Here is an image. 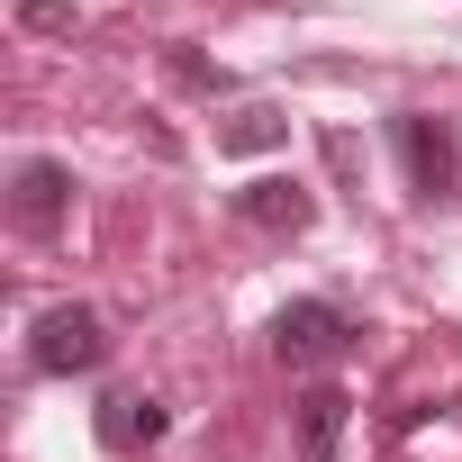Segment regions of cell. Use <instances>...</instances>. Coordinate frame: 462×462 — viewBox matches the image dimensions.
<instances>
[{"label": "cell", "mask_w": 462, "mask_h": 462, "mask_svg": "<svg viewBox=\"0 0 462 462\" xmlns=\"http://www.w3.org/2000/svg\"><path fill=\"white\" fill-rule=\"evenodd\" d=\"M28 363H37L46 381L100 372V363H109V327H100V309H82V300H55V309L28 327Z\"/></svg>", "instance_id": "cell-1"}, {"label": "cell", "mask_w": 462, "mask_h": 462, "mask_svg": "<svg viewBox=\"0 0 462 462\" xmlns=\"http://www.w3.org/2000/svg\"><path fill=\"white\" fill-rule=\"evenodd\" d=\"M345 345H354V318H345L336 300H291V309L273 318V354H282L291 372H327Z\"/></svg>", "instance_id": "cell-2"}, {"label": "cell", "mask_w": 462, "mask_h": 462, "mask_svg": "<svg viewBox=\"0 0 462 462\" xmlns=\"http://www.w3.org/2000/svg\"><path fill=\"white\" fill-rule=\"evenodd\" d=\"M390 136H399V163H408V190L417 199H444L453 190V172H462V136L444 127V118H390Z\"/></svg>", "instance_id": "cell-3"}, {"label": "cell", "mask_w": 462, "mask_h": 462, "mask_svg": "<svg viewBox=\"0 0 462 462\" xmlns=\"http://www.w3.org/2000/svg\"><path fill=\"white\" fill-rule=\"evenodd\" d=\"M236 217L263 226V236H309V226H318V190L300 172H263V181L236 190Z\"/></svg>", "instance_id": "cell-4"}, {"label": "cell", "mask_w": 462, "mask_h": 462, "mask_svg": "<svg viewBox=\"0 0 462 462\" xmlns=\"http://www.w3.org/2000/svg\"><path fill=\"white\" fill-rule=\"evenodd\" d=\"M64 208H73V172H64L55 154H28V163L10 172V217H19V236H55Z\"/></svg>", "instance_id": "cell-5"}, {"label": "cell", "mask_w": 462, "mask_h": 462, "mask_svg": "<svg viewBox=\"0 0 462 462\" xmlns=\"http://www.w3.org/2000/svg\"><path fill=\"white\" fill-rule=\"evenodd\" d=\"M163 399H145V390H109L100 408H91V435H100V453H118V462H136V453H154L163 444Z\"/></svg>", "instance_id": "cell-6"}, {"label": "cell", "mask_w": 462, "mask_h": 462, "mask_svg": "<svg viewBox=\"0 0 462 462\" xmlns=\"http://www.w3.org/2000/svg\"><path fill=\"white\" fill-rule=\"evenodd\" d=\"M345 417H354V399H345L336 381H309V390H300V462H336Z\"/></svg>", "instance_id": "cell-7"}, {"label": "cell", "mask_w": 462, "mask_h": 462, "mask_svg": "<svg viewBox=\"0 0 462 462\" xmlns=\"http://www.w3.org/2000/svg\"><path fill=\"white\" fill-rule=\"evenodd\" d=\"M282 145H291V118L273 100H245L217 118V154H282Z\"/></svg>", "instance_id": "cell-8"}, {"label": "cell", "mask_w": 462, "mask_h": 462, "mask_svg": "<svg viewBox=\"0 0 462 462\" xmlns=\"http://www.w3.org/2000/svg\"><path fill=\"white\" fill-rule=\"evenodd\" d=\"M19 28H37V37H73V0H19Z\"/></svg>", "instance_id": "cell-9"}, {"label": "cell", "mask_w": 462, "mask_h": 462, "mask_svg": "<svg viewBox=\"0 0 462 462\" xmlns=\"http://www.w3.org/2000/svg\"><path fill=\"white\" fill-rule=\"evenodd\" d=\"M172 73H181V82H190V91H226V73H217V64H199V55H190V46H172Z\"/></svg>", "instance_id": "cell-10"}]
</instances>
